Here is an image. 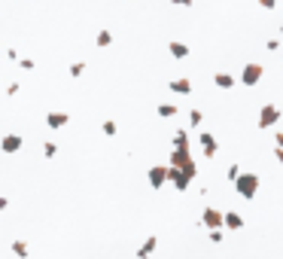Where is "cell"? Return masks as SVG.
I'll list each match as a JSON object with an SVG mask.
<instances>
[{"instance_id":"cell-1","label":"cell","mask_w":283,"mask_h":259,"mask_svg":"<svg viewBox=\"0 0 283 259\" xmlns=\"http://www.w3.org/2000/svg\"><path fill=\"white\" fill-rule=\"evenodd\" d=\"M171 168L183 171L186 177H192V174H195V165H192V159H189V147H183V150H174V153H171Z\"/></svg>"},{"instance_id":"cell-2","label":"cell","mask_w":283,"mask_h":259,"mask_svg":"<svg viewBox=\"0 0 283 259\" xmlns=\"http://www.w3.org/2000/svg\"><path fill=\"white\" fill-rule=\"evenodd\" d=\"M256 186H259V177L256 174H238V192L244 198H253L256 195Z\"/></svg>"},{"instance_id":"cell-3","label":"cell","mask_w":283,"mask_h":259,"mask_svg":"<svg viewBox=\"0 0 283 259\" xmlns=\"http://www.w3.org/2000/svg\"><path fill=\"white\" fill-rule=\"evenodd\" d=\"M277 119H280V110H277L274 104H265L262 113H259V128H268V125H274Z\"/></svg>"},{"instance_id":"cell-4","label":"cell","mask_w":283,"mask_h":259,"mask_svg":"<svg viewBox=\"0 0 283 259\" xmlns=\"http://www.w3.org/2000/svg\"><path fill=\"white\" fill-rule=\"evenodd\" d=\"M241 79H244V85H256V82L262 79V67H259V64H247L244 73H241Z\"/></svg>"},{"instance_id":"cell-5","label":"cell","mask_w":283,"mask_h":259,"mask_svg":"<svg viewBox=\"0 0 283 259\" xmlns=\"http://www.w3.org/2000/svg\"><path fill=\"white\" fill-rule=\"evenodd\" d=\"M18 147H21V137H18V134H6V137L0 140V150H3V153H15Z\"/></svg>"},{"instance_id":"cell-6","label":"cell","mask_w":283,"mask_h":259,"mask_svg":"<svg viewBox=\"0 0 283 259\" xmlns=\"http://www.w3.org/2000/svg\"><path fill=\"white\" fill-rule=\"evenodd\" d=\"M46 125L49 128H64L67 125V113H49L46 116Z\"/></svg>"},{"instance_id":"cell-7","label":"cell","mask_w":283,"mask_h":259,"mask_svg":"<svg viewBox=\"0 0 283 259\" xmlns=\"http://www.w3.org/2000/svg\"><path fill=\"white\" fill-rule=\"evenodd\" d=\"M198 140H201V147H204V156H216V137H213V134H201Z\"/></svg>"},{"instance_id":"cell-8","label":"cell","mask_w":283,"mask_h":259,"mask_svg":"<svg viewBox=\"0 0 283 259\" xmlns=\"http://www.w3.org/2000/svg\"><path fill=\"white\" fill-rule=\"evenodd\" d=\"M149 180H152V186L159 189V186L168 180V168H152V171H149Z\"/></svg>"},{"instance_id":"cell-9","label":"cell","mask_w":283,"mask_h":259,"mask_svg":"<svg viewBox=\"0 0 283 259\" xmlns=\"http://www.w3.org/2000/svg\"><path fill=\"white\" fill-rule=\"evenodd\" d=\"M171 89H174L177 95H189V92H192V82H189V79H171Z\"/></svg>"},{"instance_id":"cell-10","label":"cell","mask_w":283,"mask_h":259,"mask_svg":"<svg viewBox=\"0 0 283 259\" xmlns=\"http://www.w3.org/2000/svg\"><path fill=\"white\" fill-rule=\"evenodd\" d=\"M168 49H171V55H174V58H186V55H189V46H183V43H177V40H171V46H168Z\"/></svg>"},{"instance_id":"cell-11","label":"cell","mask_w":283,"mask_h":259,"mask_svg":"<svg viewBox=\"0 0 283 259\" xmlns=\"http://www.w3.org/2000/svg\"><path fill=\"white\" fill-rule=\"evenodd\" d=\"M213 82H216L219 89H232V85H235V76H229V73H216Z\"/></svg>"},{"instance_id":"cell-12","label":"cell","mask_w":283,"mask_h":259,"mask_svg":"<svg viewBox=\"0 0 283 259\" xmlns=\"http://www.w3.org/2000/svg\"><path fill=\"white\" fill-rule=\"evenodd\" d=\"M204 223H207V226H213V229H216V226H219V223H223V214H216V211H213V208H207V214H204Z\"/></svg>"},{"instance_id":"cell-13","label":"cell","mask_w":283,"mask_h":259,"mask_svg":"<svg viewBox=\"0 0 283 259\" xmlns=\"http://www.w3.org/2000/svg\"><path fill=\"white\" fill-rule=\"evenodd\" d=\"M159 116L171 119V116H177V107H174V104H159Z\"/></svg>"},{"instance_id":"cell-14","label":"cell","mask_w":283,"mask_h":259,"mask_svg":"<svg viewBox=\"0 0 283 259\" xmlns=\"http://www.w3.org/2000/svg\"><path fill=\"white\" fill-rule=\"evenodd\" d=\"M174 143H177V150L189 147V137H186V131H177V134H174Z\"/></svg>"},{"instance_id":"cell-15","label":"cell","mask_w":283,"mask_h":259,"mask_svg":"<svg viewBox=\"0 0 283 259\" xmlns=\"http://www.w3.org/2000/svg\"><path fill=\"white\" fill-rule=\"evenodd\" d=\"M110 43H113L110 31H101V34H98V46H110Z\"/></svg>"},{"instance_id":"cell-16","label":"cell","mask_w":283,"mask_h":259,"mask_svg":"<svg viewBox=\"0 0 283 259\" xmlns=\"http://www.w3.org/2000/svg\"><path fill=\"white\" fill-rule=\"evenodd\" d=\"M201 119H204L201 110H192V113H189V122H192V125H201Z\"/></svg>"},{"instance_id":"cell-17","label":"cell","mask_w":283,"mask_h":259,"mask_svg":"<svg viewBox=\"0 0 283 259\" xmlns=\"http://www.w3.org/2000/svg\"><path fill=\"white\" fill-rule=\"evenodd\" d=\"M226 223H229L232 229H238V226H241V217H235V214H229V217H226Z\"/></svg>"},{"instance_id":"cell-18","label":"cell","mask_w":283,"mask_h":259,"mask_svg":"<svg viewBox=\"0 0 283 259\" xmlns=\"http://www.w3.org/2000/svg\"><path fill=\"white\" fill-rule=\"evenodd\" d=\"M82 70H85L82 64H70V76H82Z\"/></svg>"},{"instance_id":"cell-19","label":"cell","mask_w":283,"mask_h":259,"mask_svg":"<svg viewBox=\"0 0 283 259\" xmlns=\"http://www.w3.org/2000/svg\"><path fill=\"white\" fill-rule=\"evenodd\" d=\"M43 153H46V156H49V159H52V156H55V153H58V150H55V143H43Z\"/></svg>"},{"instance_id":"cell-20","label":"cell","mask_w":283,"mask_h":259,"mask_svg":"<svg viewBox=\"0 0 283 259\" xmlns=\"http://www.w3.org/2000/svg\"><path fill=\"white\" fill-rule=\"evenodd\" d=\"M18 67H24V70H34V61H30V58H21V61H18Z\"/></svg>"},{"instance_id":"cell-21","label":"cell","mask_w":283,"mask_h":259,"mask_svg":"<svg viewBox=\"0 0 283 259\" xmlns=\"http://www.w3.org/2000/svg\"><path fill=\"white\" fill-rule=\"evenodd\" d=\"M15 253H18V256H27V247H24L21 241H15Z\"/></svg>"},{"instance_id":"cell-22","label":"cell","mask_w":283,"mask_h":259,"mask_svg":"<svg viewBox=\"0 0 283 259\" xmlns=\"http://www.w3.org/2000/svg\"><path fill=\"white\" fill-rule=\"evenodd\" d=\"M104 131L107 134H116V122H104Z\"/></svg>"},{"instance_id":"cell-23","label":"cell","mask_w":283,"mask_h":259,"mask_svg":"<svg viewBox=\"0 0 283 259\" xmlns=\"http://www.w3.org/2000/svg\"><path fill=\"white\" fill-rule=\"evenodd\" d=\"M238 174H241V168H238V165H232V168H229V177H232V180H238Z\"/></svg>"},{"instance_id":"cell-24","label":"cell","mask_w":283,"mask_h":259,"mask_svg":"<svg viewBox=\"0 0 283 259\" xmlns=\"http://www.w3.org/2000/svg\"><path fill=\"white\" fill-rule=\"evenodd\" d=\"M259 3H262V6H268V9H274V3H277V0H259Z\"/></svg>"},{"instance_id":"cell-25","label":"cell","mask_w":283,"mask_h":259,"mask_svg":"<svg viewBox=\"0 0 283 259\" xmlns=\"http://www.w3.org/2000/svg\"><path fill=\"white\" fill-rule=\"evenodd\" d=\"M174 3H177V6H189L192 0H174Z\"/></svg>"},{"instance_id":"cell-26","label":"cell","mask_w":283,"mask_h":259,"mask_svg":"<svg viewBox=\"0 0 283 259\" xmlns=\"http://www.w3.org/2000/svg\"><path fill=\"white\" fill-rule=\"evenodd\" d=\"M277 150H283V134H277Z\"/></svg>"},{"instance_id":"cell-27","label":"cell","mask_w":283,"mask_h":259,"mask_svg":"<svg viewBox=\"0 0 283 259\" xmlns=\"http://www.w3.org/2000/svg\"><path fill=\"white\" fill-rule=\"evenodd\" d=\"M277 162L283 165V150H277Z\"/></svg>"}]
</instances>
